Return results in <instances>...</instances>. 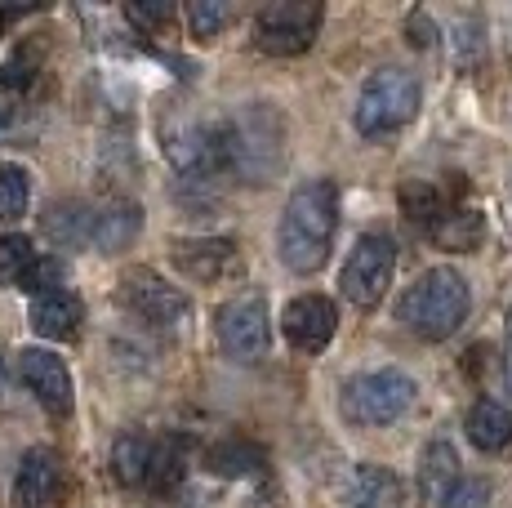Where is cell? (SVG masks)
I'll list each match as a JSON object with an SVG mask.
<instances>
[{
    "label": "cell",
    "mask_w": 512,
    "mask_h": 508,
    "mask_svg": "<svg viewBox=\"0 0 512 508\" xmlns=\"http://www.w3.org/2000/svg\"><path fill=\"white\" fill-rule=\"evenodd\" d=\"M339 228V188L330 179H308L290 192L281 214L277 250L290 272H317L330 259V241Z\"/></svg>",
    "instance_id": "6da1fadb"
},
{
    "label": "cell",
    "mask_w": 512,
    "mask_h": 508,
    "mask_svg": "<svg viewBox=\"0 0 512 508\" xmlns=\"http://www.w3.org/2000/svg\"><path fill=\"white\" fill-rule=\"evenodd\" d=\"M219 130V156L223 170H232L245 183H263L281 170L285 161V125L272 107L250 103L236 116L214 125Z\"/></svg>",
    "instance_id": "7a4b0ae2"
},
{
    "label": "cell",
    "mask_w": 512,
    "mask_h": 508,
    "mask_svg": "<svg viewBox=\"0 0 512 508\" xmlns=\"http://www.w3.org/2000/svg\"><path fill=\"white\" fill-rule=\"evenodd\" d=\"M468 281L455 268H428L415 286L401 295V321L406 330H415L419 339H450L468 317Z\"/></svg>",
    "instance_id": "3957f363"
},
{
    "label": "cell",
    "mask_w": 512,
    "mask_h": 508,
    "mask_svg": "<svg viewBox=\"0 0 512 508\" xmlns=\"http://www.w3.org/2000/svg\"><path fill=\"white\" fill-rule=\"evenodd\" d=\"M415 393H419V384L397 366L361 370V375L343 379L339 410H343V419L357 428H383L415 406Z\"/></svg>",
    "instance_id": "277c9868"
},
{
    "label": "cell",
    "mask_w": 512,
    "mask_h": 508,
    "mask_svg": "<svg viewBox=\"0 0 512 508\" xmlns=\"http://www.w3.org/2000/svg\"><path fill=\"white\" fill-rule=\"evenodd\" d=\"M419 112V81L401 67H379V72L366 76L357 94V107H352V121L366 139H383V134L401 130L406 121H415Z\"/></svg>",
    "instance_id": "5b68a950"
},
{
    "label": "cell",
    "mask_w": 512,
    "mask_h": 508,
    "mask_svg": "<svg viewBox=\"0 0 512 508\" xmlns=\"http://www.w3.org/2000/svg\"><path fill=\"white\" fill-rule=\"evenodd\" d=\"M321 32V5L312 0H272L254 14V45L272 58H294L312 50Z\"/></svg>",
    "instance_id": "8992f818"
},
{
    "label": "cell",
    "mask_w": 512,
    "mask_h": 508,
    "mask_svg": "<svg viewBox=\"0 0 512 508\" xmlns=\"http://www.w3.org/2000/svg\"><path fill=\"white\" fill-rule=\"evenodd\" d=\"M392 272H397V246H392V237H383V232H370V237H361L357 246H352L348 263H343V277H339L343 299L357 308H374L388 295Z\"/></svg>",
    "instance_id": "52a82bcc"
},
{
    "label": "cell",
    "mask_w": 512,
    "mask_h": 508,
    "mask_svg": "<svg viewBox=\"0 0 512 508\" xmlns=\"http://www.w3.org/2000/svg\"><path fill=\"white\" fill-rule=\"evenodd\" d=\"M214 330H219V344L232 361H259L263 353H268V335H272L263 295L259 290H245V295L228 299V304L219 308Z\"/></svg>",
    "instance_id": "ba28073f"
},
{
    "label": "cell",
    "mask_w": 512,
    "mask_h": 508,
    "mask_svg": "<svg viewBox=\"0 0 512 508\" xmlns=\"http://www.w3.org/2000/svg\"><path fill=\"white\" fill-rule=\"evenodd\" d=\"M121 304L130 308L134 317H143L147 326H156V330H183V321L192 317V304H187L183 290L170 286L165 277H156V272H147V268L125 272Z\"/></svg>",
    "instance_id": "9c48e42d"
},
{
    "label": "cell",
    "mask_w": 512,
    "mask_h": 508,
    "mask_svg": "<svg viewBox=\"0 0 512 508\" xmlns=\"http://www.w3.org/2000/svg\"><path fill=\"white\" fill-rule=\"evenodd\" d=\"M161 148H165V161H170L179 174H187V179H201V174L223 170L219 130H214V125L179 116V121H170L161 130Z\"/></svg>",
    "instance_id": "30bf717a"
},
{
    "label": "cell",
    "mask_w": 512,
    "mask_h": 508,
    "mask_svg": "<svg viewBox=\"0 0 512 508\" xmlns=\"http://www.w3.org/2000/svg\"><path fill=\"white\" fill-rule=\"evenodd\" d=\"M18 379L27 384V393L41 402L49 415H72V375H67L63 357L45 353V348H23L18 353Z\"/></svg>",
    "instance_id": "8fae6325"
},
{
    "label": "cell",
    "mask_w": 512,
    "mask_h": 508,
    "mask_svg": "<svg viewBox=\"0 0 512 508\" xmlns=\"http://www.w3.org/2000/svg\"><path fill=\"white\" fill-rule=\"evenodd\" d=\"M334 326H339V312H334L326 295H299L281 312L285 344H290L294 353H321L334 339Z\"/></svg>",
    "instance_id": "7c38bea8"
},
{
    "label": "cell",
    "mask_w": 512,
    "mask_h": 508,
    "mask_svg": "<svg viewBox=\"0 0 512 508\" xmlns=\"http://www.w3.org/2000/svg\"><path fill=\"white\" fill-rule=\"evenodd\" d=\"M174 268L183 272L187 281H223L236 268V246L223 237H201V241H179L174 246Z\"/></svg>",
    "instance_id": "4fadbf2b"
},
{
    "label": "cell",
    "mask_w": 512,
    "mask_h": 508,
    "mask_svg": "<svg viewBox=\"0 0 512 508\" xmlns=\"http://www.w3.org/2000/svg\"><path fill=\"white\" fill-rule=\"evenodd\" d=\"M58 482H63V468H58V455L49 446H32L23 459H18L14 473V500L23 508H45L58 495Z\"/></svg>",
    "instance_id": "5bb4252c"
},
{
    "label": "cell",
    "mask_w": 512,
    "mask_h": 508,
    "mask_svg": "<svg viewBox=\"0 0 512 508\" xmlns=\"http://www.w3.org/2000/svg\"><path fill=\"white\" fill-rule=\"evenodd\" d=\"M85 321V308L72 290H49L32 299V330L41 339H72Z\"/></svg>",
    "instance_id": "9a60e30c"
},
{
    "label": "cell",
    "mask_w": 512,
    "mask_h": 508,
    "mask_svg": "<svg viewBox=\"0 0 512 508\" xmlns=\"http://www.w3.org/2000/svg\"><path fill=\"white\" fill-rule=\"evenodd\" d=\"M143 228V210L134 201H116L107 210H94V223H90V246L103 250V254H121L130 250V241L139 237Z\"/></svg>",
    "instance_id": "2e32d148"
},
{
    "label": "cell",
    "mask_w": 512,
    "mask_h": 508,
    "mask_svg": "<svg viewBox=\"0 0 512 508\" xmlns=\"http://www.w3.org/2000/svg\"><path fill=\"white\" fill-rule=\"evenodd\" d=\"M401 500H406V491H401V477L392 468L361 464L352 473V486H348L352 508H401Z\"/></svg>",
    "instance_id": "e0dca14e"
},
{
    "label": "cell",
    "mask_w": 512,
    "mask_h": 508,
    "mask_svg": "<svg viewBox=\"0 0 512 508\" xmlns=\"http://www.w3.org/2000/svg\"><path fill=\"white\" fill-rule=\"evenodd\" d=\"M468 442L477 446V451H486V455H495V451H504V446L512 442V415H508V406L504 402H490V397H481L477 406L468 410Z\"/></svg>",
    "instance_id": "ac0fdd59"
},
{
    "label": "cell",
    "mask_w": 512,
    "mask_h": 508,
    "mask_svg": "<svg viewBox=\"0 0 512 508\" xmlns=\"http://www.w3.org/2000/svg\"><path fill=\"white\" fill-rule=\"evenodd\" d=\"M432 241L441 250H455V254H472L486 241V214L477 210H441L437 223H432Z\"/></svg>",
    "instance_id": "d6986e66"
},
{
    "label": "cell",
    "mask_w": 512,
    "mask_h": 508,
    "mask_svg": "<svg viewBox=\"0 0 512 508\" xmlns=\"http://www.w3.org/2000/svg\"><path fill=\"white\" fill-rule=\"evenodd\" d=\"M459 482V455L450 442H432L423 451V464H419V491L432 500V508L441 504V495Z\"/></svg>",
    "instance_id": "ffe728a7"
},
{
    "label": "cell",
    "mask_w": 512,
    "mask_h": 508,
    "mask_svg": "<svg viewBox=\"0 0 512 508\" xmlns=\"http://www.w3.org/2000/svg\"><path fill=\"white\" fill-rule=\"evenodd\" d=\"M187 477V442L183 437H165L161 446H152V459H147V486L156 495H170Z\"/></svg>",
    "instance_id": "44dd1931"
},
{
    "label": "cell",
    "mask_w": 512,
    "mask_h": 508,
    "mask_svg": "<svg viewBox=\"0 0 512 508\" xmlns=\"http://www.w3.org/2000/svg\"><path fill=\"white\" fill-rule=\"evenodd\" d=\"M90 223H94V210H85L81 201H58L45 214V232L58 246H90Z\"/></svg>",
    "instance_id": "7402d4cb"
},
{
    "label": "cell",
    "mask_w": 512,
    "mask_h": 508,
    "mask_svg": "<svg viewBox=\"0 0 512 508\" xmlns=\"http://www.w3.org/2000/svg\"><path fill=\"white\" fill-rule=\"evenodd\" d=\"M147 459H152V442L139 433H121L112 446V477L121 486H143L147 482Z\"/></svg>",
    "instance_id": "603a6c76"
},
{
    "label": "cell",
    "mask_w": 512,
    "mask_h": 508,
    "mask_svg": "<svg viewBox=\"0 0 512 508\" xmlns=\"http://www.w3.org/2000/svg\"><path fill=\"white\" fill-rule=\"evenodd\" d=\"M210 468L219 477H250L263 468V451L254 442H219L210 451Z\"/></svg>",
    "instance_id": "cb8c5ba5"
},
{
    "label": "cell",
    "mask_w": 512,
    "mask_h": 508,
    "mask_svg": "<svg viewBox=\"0 0 512 508\" xmlns=\"http://www.w3.org/2000/svg\"><path fill=\"white\" fill-rule=\"evenodd\" d=\"M397 201H401V214H406L410 223H423V228H432L441 214V197L432 183H401Z\"/></svg>",
    "instance_id": "d4e9b609"
},
{
    "label": "cell",
    "mask_w": 512,
    "mask_h": 508,
    "mask_svg": "<svg viewBox=\"0 0 512 508\" xmlns=\"http://www.w3.org/2000/svg\"><path fill=\"white\" fill-rule=\"evenodd\" d=\"M27 201H32V179L23 165H5L0 170V219H23Z\"/></svg>",
    "instance_id": "484cf974"
},
{
    "label": "cell",
    "mask_w": 512,
    "mask_h": 508,
    "mask_svg": "<svg viewBox=\"0 0 512 508\" xmlns=\"http://www.w3.org/2000/svg\"><path fill=\"white\" fill-rule=\"evenodd\" d=\"M36 250L27 237H0V286H23V277L32 272Z\"/></svg>",
    "instance_id": "4316f807"
},
{
    "label": "cell",
    "mask_w": 512,
    "mask_h": 508,
    "mask_svg": "<svg viewBox=\"0 0 512 508\" xmlns=\"http://www.w3.org/2000/svg\"><path fill=\"white\" fill-rule=\"evenodd\" d=\"M232 9L223 5V0H196L192 9H187V23H192V36L196 41H214V36L228 27Z\"/></svg>",
    "instance_id": "83f0119b"
},
{
    "label": "cell",
    "mask_w": 512,
    "mask_h": 508,
    "mask_svg": "<svg viewBox=\"0 0 512 508\" xmlns=\"http://www.w3.org/2000/svg\"><path fill=\"white\" fill-rule=\"evenodd\" d=\"M486 500H490V486L481 482V477H464V473H459V482L441 495L437 508H481Z\"/></svg>",
    "instance_id": "f1b7e54d"
},
{
    "label": "cell",
    "mask_w": 512,
    "mask_h": 508,
    "mask_svg": "<svg viewBox=\"0 0 512 508\" xmlns=\"http://www.w3.org/2000/svg\"><path fill=\"white\" fill-rule=\"evenodd\" d=\"M174 9L165 5V0H156V5H143V0H134V5H125V18H130L134 27H143V32H156V27L170 23Z\"/></svg>",
    "instance_id": "f546056e"
},
{
    "label": "cell",
    "mask_w": 512,
    "mask_h": 508,
    "mask_svg": "<svg viewBox=\"0 0 512 508\" xmlns=\"http://www.w3.org/2000/svg\"><path fill=\"white\" fill-rule=\"evenodd\" d=\"M58 277H63V268L58 263H32V272L23 277V290H32V295H49V290H58Z\"/></svg>",
    "instance_id": "4dcf8cb0"
},
{
    "label": "cell",
    "mask_w": 512,
    "mask_h": 508,
    "mask_svg": "<svg viewBox=\"0 0 512 508\" xmlns=\"http://www.w3.org/2000/svg\"><path fill=\"white\" fill-rule=\"evenodd\" d=\"M27 81H32V63H27V58L0 63V90H23Z\"/></svg>",
    "instance_id": "1f68e13d"
},
{
    "label": "cell",
    "mask_w": 512,
    "mask_h": 508,
    "mask_svg": "<svg viewBox=\"0 0 512 508\" xmlns=\"http://www.w3.org/2000/svg\"><path fill=\"white\" fill-rule=\"evenodd\" d=\"M406 41L410 45H419V50H428V45H432V36H437V32H432V23H428V14H415V18H410V23H406Z\"/></svg>",
    "instance_id": "d6a6232c"
},
{
    "label": "cell",
    "mask_w": 512,
    "mask_h": 508,
    "mask_svg": "<svg viewBox=\"0 0 512 508\" xmlns=\"http://www.w3.org/2000/svg\"><path fill=\"white\" fill-rule=\"evenodd\" d=\"M504 388L512 393V312H508V326H504Z\"/></svg>",
    "instance_id": "836d02e7"
},
{
    "label": "cell",
    "mask_w": 512,
    "mask_h": 508,
    "mask_svg": "<svg viewBox=\"0 0 512 508\" xmlns=\"http://www.w3.org/2000/svg\"><path fill=\"white\" fill-rule=\"evenodd\" d=\"M0 388H5V366H0Z\"/></svg>",
    "instance_id": "e575fe53"
}]
</instances>
